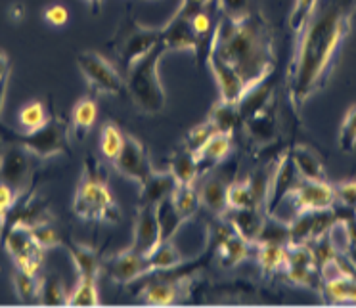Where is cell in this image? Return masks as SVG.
Masks as SVG:
<instances>
[{
  "label": "cell",
  "instance_id": "1",
  "mask_svg": "<svg viewBox=\"0 0 356 308\" xmlns=\"http://www.w3.org/2000/svg\"><path fill=\"white\" fill-rule=\"evenodd\" d=\"M353 25V10L327 0L318 4L307 27L295 39L287 90L293 108H302L332 79L343 42Z\"/></svg>",
  "mask_w": 356,
  "mask_h": 308
},
{
  "label": "cell",
  "instance_id": "2",
  "mask_svg": "<svg viewBox=\"0 0 356 308\" xmlns=\"http://www.w3.org/2000/svg\"><path fill=\"white\" fill-rule=\"evenodd\" d=\"M209 56L226 63L243 81L249 92L270 77L276 65L270 25L259 10L241 22L220 14Z\"/></svg>",
  "mask_w": 356,
  "mask_h": 308
},
{
  "label": "cell",
  "instance_id": "3",
  "mask_svg": "<svg viewBox=\"0 0 356 308\" xmlns=\"http://www.w3.org/2000/svg\"><path fill=\"white\" fill-rule=\"evenodd\" d=\"M71 207L81 220H88V222L92 220L119 222L121 220V209L108 188L106 167L96 157L85 159V170L79 180Z\"/></svg>",
  "mask_w": 356,
  "mask_h": 308
},
{
  "label": "cell",
  "instance_id": "4",
  "mask_svg": "<svg viewBox=\"0 0 356 308\" xmlns=\"http://www.w3.org/2000/svg\"><path fill=\"white\" fill-rule=\"evenodd\" d=\"M165 54L167 48L159 42L124 71V86L129 90V96L134 106L146 115H157L167 106V92L159 77V62Z\"/></svg>",
  "mask_w": 356,
  "mask_h": 308
},
{
  "label": "cell",
  "instance_id": "5",
  "mask_svg": "<svg viewBox=\"0 0 356 308\" xmlns=\"http://www.w3.org/2000/svg\"><path fill=\"white\" fill-rule=\"evenodd\" d=\"M71 136V123L63 117H50L40 129L31 132H17L0 123V138L8 144H17L39 159H50L67 152Z\"/></svg>",
  "mask_w": 356,
  "mask_h": 308
},
{
  "label": "cell",
  "instance_id": "6",
  "mask_svg": "<svg viewBox=\"0 0 356 308\" xmlns=\"http://www.w3.org/2000/svg\"><path fill=\"white\" fill-rule=\"evenodd\" d=\"M161 42V29L146 27L136 19H127L115 35V56L124 71Z\"/></svg>",
  "mask_w": 356,
  "mask_h": 308
},
{
  "label": "cell",
  "instance_id": "7",
  "mask_svg": "<svg viewBox=\"0 0 356 308\" xmlns=\"http://www.w3.org/2000/svg\"><path fill=\"white\" fill-rule=\"evenodd\" d=\"M77 67L90 90L104 96H115L123 90L124 77L115 65L96 50H83L77 56Z\"/></svg>",
  "mask_w": 356,
  "mask_h": 308
},
{
  "label": "cell",
  "instance_id": "8",
  "mask_svg": "<svg viewBox=\"0 0 356 308\" xmlns=\"http://www.w3.org/2000/svg\"><path fill=\"white\" fill-rule=\"evenodd\" d=\"M0 239L4 243L6 253L16 262V268L24 270L27 274H37L42 264L44 249L39 245V241L33 236L31 226L25 224H14L8 230L0 234Z\"/></svg>",
  "mask_w": 356,
  "mask_h": 308
},
{
  "label": "cell",
  "instance_id": "9",
  "mask_svg": "<svg viewBox=\"0 0 356 308\" xmlns=\"http://www.w3.org/2000/svg\"><path fill=\"white\" fill-rule=\"evenodd\" d=\"M282 203L289 205V209H291V220H293L295 216L299 215V213H305V211L333 209L337 200H335L333 186L327 184L325 180H307V178H301L295 184L293 190L287 193V197Z\"/></svg>",
  "mask_w": 356,
  "mask_h": 308
},
{
  "label": "cell",
  "instance_id": "10",
  "mask_svg": "<svg viewBox=\"0 0 356 308\" xmlns=\"http://www.w3.org/2000/svg\"><path fill=\"white\" fill-rule=\"evenodd\" d=\"M31 154L27 149L4 142V147L0 149V182L25 193L31 180Z\"/></svg>",
  "mask_w": 356,
  "mask_h": 308
},
{
  "label": "cell",
  "instance_id": "11",
  "mask_svg": "<svg viewBox=\"0 0 356 308\" xmlns=\"http://www.w3.org/2000/svg\"><path fill=\"white\" fill-rule=\"evenodd\" d=\"M102 272L113 284L119 285L131 284V282L138 279V277L152 274L149 262H147V254H140L132 247L124 249L121 253L113 254V257H109L108 261L102 264Z\"/></svg>",
  "mask_w": 356,
  "mask_h": 308
},
{
  "label": "cell",
  "instance_id": "12",
  "mask_svg": "<svg viewBox=\"0 0 356 308\" xmlns=\"http://www.w3.org/2000/svg\"><path fill=\"white\" fill-rule=\"evenodd\" d=\"M113 169L121 175V177L129 178L136 184H142L149 175H152V163L147 157L146 149L142 146V142L134 136L124 134V146L121 149V154L113 159Z\"/></svg>",
  "mask_w": 356,
  "mask_h": 308
},
{
  "label": "cell",
  "instance_id": "13",
  "mask_svg": "<svg viewBox=\"0 0 356 308\" xmlns=\"http://www.w3.org/2000/svg\"><path fill=\"white\" fill-rule=\"evenodd\" d=\"M161 243V232L154 205H138L132 226V249L140 254H149Z\"/></svg>",
  "mask_w": 356,
  "mask_h": 308
},
{
  "label": "cell",
  "instance_id": "14",
  "mask_svg": "<svg viewBox=\"0 0 356 308\" xmlns=\"http://www.w3.org/2000/svg\"><path fill=\"white\" fill-rule=\"evenodd\" d=\"M299 180H301V177L295 169L293 161H291V155H282L280 161L276 163V169H272L270 190H268V200H266V205H264V213L272 215L274 209L286 200L287 193L293 190Z\"/></svg>",
  "mask_w": 356,
  "mask_h": 308
},
{
  "label": "cell",
  "instance_id": "15",
  "mask_svg": "<svg viewBox=\"0 0 356 308\" xmlns=\"http://www.w3.org/2000/svg\"><path fill=\"white\" fill-rule=\"evenodd\" d=\"M194 279L188 276L165 282H152L140 291V300L146 305H175L178 300L186 299L192 289Z\"/></svg>",
  "mask_w": 356,
  "mask_h": 308
},
{
  "label": "cell",
  "instance_id": "16",
  "mask_svg": "<svg viewBox=\"0 0 356 308\" xmlns=\"http://www.w3.org/2000/svg\"><path fill=\"white\" fill-rule=\"evenodd\" d=\"M161 42L167 52H195L197 48V35L190 25V17L175 16L170 17L165 27H161Z\"/></svg>",
  "mask_w": 356,
  "mask_h": 308
},
{
  "label": "cell",
  "instance_id": "17",
  "mask_svg": "<svg viewBox=\"0 0 356 308\" xmlns=\"http://www.w3.org/2000/svg\"><path fill=\"white\" fill-rule=\"evenodd\" d=\"M178 186L177 178L172 177L170 170H152V175L140 184L138 205H157L165 197H170L175 188Z\"/></svg>",
  "mask_w": 356,
  "mask_h": 308
},
{
  "label": "cell",
  "instance_id": "18",
  "mask_svg": "<svg viewBox=\"0 0 356 308\" xmlns=\"http://www.w3.org/2000/svg\"><path fill=\"white\" fill-rule=\"evenodd\" d=\"M245 131L251 138L259 142V144H268L276 138L278 134V117H276V109L270 104H266L264 108L255 111L253 115L243 119Z\"/></svg>",
  "mask_w": 356,
  "mask_h": 308
},
{
  "label": "cell",
  "instance_id": "19",
  "mask_svg": "<svg viewBox=\"0 0 356 308\" xmlns=\"http://www.w3.org/2000/svg\"><path fill=\"white\" fill-rule=\"evenodd\" d=\"M228 222L232 224L236 234L245 238L249 243H255L263 230L266 213L263 209H228Z\"/></svg>",
  "mask_w": 356,
  "mask_h": 308
},
{
  "label": "cell",
  "instance_id": "20",
  "mask_svg": "<svg viewBox=\"0 0 356 308\" xmlns=\"http://www.w3.org/2000/svg\"><path fill=\"white\" fill-rule=\"evenodd\" d=\"M67 253H70L71 261H73L75 268H77L79 277L98 279V276L102 274V261L92 247L73 241V243H67Z\"/></svg>",
  "mask_w": 356,
  "mask_h": 308
},
{
  "label": "cell",
  "instance_id": "21",
  "mask_svg": "<svg viewBox=\"0 0 356 308\" xmlns=\"http://www.w3.org/2000/svg\"><path fill=\"white\" fill-rule=\"evenodd\" d=\"M226 186L225 180L218 177H209L197 190L200 193V203L203 207L211 211L213 215L226 216L228 213V201H226Z\"/></svg>",
  "mask_w": 356,
  "mask_h": 308
},
{
  "label": "cell",
  "instance_id": "22",
  "mask_svg": "<svg viewBox=\"0 0 356 308\" xmlns=\"http://www.w3.org/2000/svg\"><path fill=\"white\" fill-rule=\"evenodd\" d=\"M98 117V106L92 98H81V100L73 106L71 111V136L77 138V142H83L85 136L90 132V129L96 123Z\"/></svg>",
  "mask_w": 356,
  "mask_h": 308
},
{
  "label": "cell",
  "instance_id": "23",
  "mask_svg": "<svg viewBox=\"0 0 356 308\" xmlns=\"http://www.w3.org/2000/svg\"><path fill=\"white\" fill-rule=\"evenodd\" d=\"M255 247V257L259 266L264 274H278L286 268L287 259V245L282 243H272V241H257L253 243Z\"/></svg>",
  "mask_w": 356,
  "mask_h": 308
},
{
  "label": "cell",
  "instance_id": "24",
  "mask_svg": "<svg viewBox=\"0 0 356 308\" xmlns=\"http://www.w3.org/2000/svg\"><path fill=\"white\" fill-rule=\"evenodd\" d=\"M232 136L230 132H215L205 146L195 154V159L200 163V169H205L209 165H218L232 149Z\"/></svg>",
  "mask_w": 356,
  "mask_h": 308
},
{
  "label": "cell",
  "instance_id": "25",
  "mask_svg": "<svg viewBox=\"0 0 356 308\" xmlns=\"http://www.w3.org/2000/svg\"><path fill=\"white\" fill-rule=\"evenodd\" d=\"M169 170L172 172V177L177 178L178 184H194L200 177V172H202L195 155L184 146L170 155Z\"/></svg>",
  "mask_w": 356,
  "mask_h": 308
},
{
  "label": "cell",
  "instance_id": "26",
  "mask_svg": "<svg viewBox=\"0 0 356 308\" xmlns=\"http://www.w3.org/2000/svg\"><path fill=\"white\" fill-rule=\"evenodd\" d=\"M289 155H291V161H293L299 177L307 178V180H325L324 163L320 161L316 152H312L307 146H295Z\"/></svg>",
  "mask_w": 356,
  "mask_h": 308
},
{
  "label": "cell",
  "instance_id": "27",
  "mask_svg": "<svg viewBox=\"0 0 356 308\" xmlns=\"http://www.w3.org/2000/svg\"><path fill=\"white\" fill-rule=\"evenodd\" d=\"M251 247L253 243H249L248 239L241 238L240 234L234 232L230 238H226L218 249V261L222 268H234L240 262H243L251 254Z\"/></svg>",
  "mask_w": 356,
  "mask_h": 308
},
{
  "label": "cell",
  "instance_id": "28",
  "mask_svg": "<svg viewBox=\"0 0 356 308\" xmlns=\"http://www.w3.org/2000/svg\"><path fill=\"white\" fill-rule=\"evenodd\" d=\"M320 293L324 295L325 302H356V274L335 277L322 284Z\"/></svg>",
  "mask_w": 356,
  "mask_h": 308
},
{
  "label": "cell",
  "instance_id": "29",
  "mask_svg": "<svg viewBox=\"0 0 356 308\" xmlns=\"http://www.w3.org/2000/svg\"><path fill=\"white\" fill-rule=\"evenodd\" d=\"M184 261H186V259H184L182 253L175 247L172 239H169V241H161L152 253L147 254V262H149L152 274H155V272H163V270L177 268V266H180Z\"/></svg>",
  "mask_w": 356,
  "mask_h": 308
},
{
  "label": "cell",
  "instance_id": "30",
  "mask_svg": "<svg viewBox=\"0 0 356 308\" xmlns=\"http://www.w3.org/2000/svg\"><path fill=\"white\" fill-rule=\"evenodd\" d=\"M155 215H157V222H159V232H161V241H169L175 238L178 228L186 222L182 216L178 215L177 207L172 205L170 197H165L155 205Z\"/></svg>",
  "mask_w": 356,
  "mask_h": 308
},
{
  "label": "cell",
  "instance_id": "31",
  "mask_svg": "<svg viewBox=\"0 0 356 308\" xmlns=\"http://www.w3.org/2000/svg\"><path fill=\"white\" fill-rule=\"evenodd\" d=\"M12 284H14V291H16V297L19 299V302L39 305L42 277H39L37 274H27L24 270L16 268Z\"/></svg>",
  "mask_w": 356,
  "mask_h": 308
},
{
  "label": "cell",
  "instance_id": "32",
  "mask_svg": "<svg viewBox=\"0 0 356 308\" xmlns=\"http://www.w3.org/2000/svg\"><path fill=\"white\" fill-rule=\"evenodd\" d=\"M209 121L215 124V129L220 132H230L234 134L236 127L240 124V109H238V104H230V102L218 100L215 104V108L211 109Z\"/></svg>",
  "mask_w": 356,
  "mask_h": 308
},
{
  "label": "cell",
  "instance_id": "33",
  "mask_svg": "<svg viewBox=\"0 0 356 308\" xmlns=\"http://www.w3.org/2000/svg\"><path fill=\"white\" fill-rule=\"evenodd\" d=\"M170 200H172V205L177 207L178 215L184 220H190L202 207L200 193L194 188V184H178L170 195Z\"/></svg>",
  "mask_w": 356,
  "mask_h": 308
},
{
  "label": "cell",
  "instance_id": "34",
  "mask_svg": "<svg viewBox=\"0 0 356 308\" xmlns=\"http://www.w3.org/2000/svg\"><path fill=\"white\" fill-rule=\"evenodd\" d=\"M96 282L98 279L79 277V284L75 285V289L70 291L67 305H71V307H96V305H100V295H98Z\"/></svg>",
  "mask_w": 356,
  "mask_h": 308
},
{
  "label": "cell",
  "instance_id": "35",
  "mask_svg": "<svg viewBox=\"0 0 356 308\" xmlns=\"http://www.w3.org/2000/svg\"><path fill=\"white\" fill-rule=\"evenodd\" d=\"M226 201H228V209H255L249 177L226 186Z\"/></svg>",
  "mask_w": 356,
  "mask_h": 308
},
{
  "label": "cell",
  "instance_id": "36",
  "mask_svg": "<svg viewBox=\"0 0 356 308\" xmlns=\"http://www.w3.org/2000/svg\"><path fill=\"white\" fill-rule=\"evenodd\" d=\"M124 146V134L121 132V129L113 123H106L104 129H102L100 134V152L102 155L113 161L117 155L121 154V149Z\"/></svg>",
  "mask_w": 356,
  "mask_h": 308
},
{
  "label": "cell",
  "instance_id": "37",
  "mask_svg": "<svg viewBox=\"0 0 356 308\" xmlns=\"http://www.w3.org/2000/svg\"><path fill=\"white\" fill-rule=\"evenodd\" d=\"M67 297H70V291L65 289L60 277L54 274L42 277L39 305H67Z\"/></svg>",
  "mask_w": 356,
  "mask_h": 308
},
{
  "label": "cell",
  "instance_id": "38",
  "mask_svg": "<svg viewBox=\"0 0 356 308\" xmlns=\"http://www.w3.org/2000/svg\"><path fill=\"white\" fill-rule=\"evenodd\" d=\"M48 119L50 117H48L47 108H44L42 102H29L17 113V121H19V124H22V129L25 132L37 131V129H40L42 124L47 123Z\"/></svg>",
  "mask_w": 356,
  "mask_h": 308
},
{
  "label": "cell",
  "instance_id": "39",
  "mask_svg": "<svg viewBox=\"0 0 356 308\" xmlns=\"http://www.w3.org/2000/svg\"><path fill=\"white\" fill-rule=\"evenodd\" d=\"M318 6V0H295L291 14H289V31L293 33V37L297 39L302 33V29L307 27L309 19L314 14V10Z\"/></svg>",
  "mask_w": 356,
  "mask_h": 308
},
{
  "label": "cell",
  "instance_id": "40",
  "mask_svg": "<svg viewBox=\"0 0 356 308\" xmlns=\"http://www.w3.org/2000/svg\"><path fill=\"white\" fill-rule=\"evenodd\" d=\"M337 144H339L341 152H345V154H350L356 147V104L348 108L347 115L341 123Z\"/></svg>",
  "mask_w": 356,
  "mask_h": 308
},
{
  "label": "cell",
  "instance_id": "41",
  "mask_svg": "<svg viewBox=\"0 0 356 308\" xmlns=\"http://www.w3.org/2000/svg\"><path fill=\"white\" fill-rule=\"evenodd\" d=\"M220 14L234 22H241L255 12V0H218Z\"/></svg>",
  "mask_w": 356,
  "mask_h": 308
},
{
  "label": "cell",
  "instance_id": "42",
  "mask_svg": "<svg viewBox=\"0 0 356 308\" xmlns=\"http://www.w3.org/2000/svg\"><path fill=\"white\" fill-rule=\"evenodd\" d=\"M215 132H218L217 129H215V124L207 119L205 123H200L197 127H194L192 131L188 132L186 138H184V147L190 149V152L195 155L203 146H205V142H207Z\"/></svg>",
  "mask_w": 356,
  "mask_h": 308
},
{
  "label": "cell",
  "instance_id": "43",
  "mask_svg": "<svg viewBox=\"0 0 356 308\" xmlns=\"http://www.w3.org/2000/svg\"><path fill=\"white\" fill-rule=\"evenodd\" d=\"M33 236L39 241V245L42 249H52L56 245H62V239H60V234L56 230L54 226L50 222H40L37 226H33Z\"/></svg>",
  "mask_w": 356,
  "mask_h": 308
},
{
  "label": "cell",
  "instance_id": "44",
  "mask_svg": "<svg viewBox=\"0 0 356 308\" xmlns=\"http://www.w3.org/2000/svg\"><path fill=\"white\" fill-rule=\"evenodd\" d=\"M333 190H335V200L339 205L348 209L356 207V180L339 182L333 186Z\"/></svg>",
  "mask_w": 356,
  "mask_h": 308
},
{
  "label": "cell",
  "instance_id": "45",
  "mask_svg": "<svg viewBox=\"0 0 356 308\" xmlns=\"http://www.w3.org/2000/svg\"><path fill=\"white\" fill-rule=\"evenodd\" d=\"M19 195H22V193L17 192V190H14L12 186L0 182V215H8L10 209L14 207L17 203V200H19Z\"/></svg>",
  "mask_w": 356,
  "mask_h": 308
},
{
  "label": "cell",
  "instance_id": "46",
  "mask_svg": "<svg viewBox=\"0 0 356 308\" xmlns=\"http://www.w3.org/2000/svg\"><path fill=\"white\" fill-rule=\"evenodd\" d=\"M44 22L50 25H54V27H62V25L67 24V19H70V12L65 6L62 4H52V6H48L44 10Z\"/></svg>",
  "mask_w": 356,
  "mask_h": 308
},
{
  "label": "cell",
  "instance_id": "47",
  "mask_svg": "<svg viewBox=\"0 0 356 308\" xmlns=\"http://www.w3.org/2000/svg\"><path fill=\"white\" fill-rule=\"evenodd\" d=\"M209 2H213V0H182L175 14H178V16H184V17H192L195 16L197 12H202V10L207 8V6H209Z\"/></svg>",
  "mask_w": 356,
  "mask_h": 308
},
{
  "label": "cell",
  "instance_id": "48",
  "mask_svg": "<svg viewBox=\"0 0 356 308\" xmlns=\"http://www.w3.org/2000/svg\"><path fill=\"white\" fill-rule=\"evenodd\" d=\"M10 77H12V71H10L6 77L0 79V113H2V108H4V104H6V96H8Z\"/></svg>",
  "mask_w": 356,
  "mask_h": 308
},
{
  "label": "cell",
  "instance_id": "49",
  "mask_svg": "<svg viewBox=\"0 0 356 308\" xmlns=\"http://www.w3.org/2000/svg\"><path fill=\"white\" fill-rule=\"evenodd\" d=\"M10 71H12V63H10L8 54L4 50H0V79L6 77Z\"/></svg>",
  "mask_w": 356,
  "mask_h": 308
},
{
  "label": "cell",
  "instance_id": "50",
  "mask_svg": "<svg viewBox=\"0 0 356 308\" xmlns=\"http://www.w3.org/2000/svg\"><path fill=\"white\" fill-rule=\"evenodd\" d=\"M25 16V8L22 4H14L12 8H10V17L14 19V22H19V19H24Z\"/></svg>",
  "mask_w": 356,
  "mask_h": 308
},
{
  "label": "cell",
  "instance_id": "51",
  "mask_svg": "<svg viewBox=\"0 0 356 308\" xmlns=\"http://www.w3.org/2000/svg\"><path fill=\"white\" fill-rule=\"evenodd\" d=\"M86 2H88V6H90L94 12L100 8V4H102V0H86Z\"/></svg>",
  "mask_w": 356,
  "mask_h": 308
},
{
  "label": "cell",
  "instance_id": "52",
  "mask_svg": "<svg viewBox=\"0 0 356 308\" xmlns=\"http://www.w3.org/2000/svg\"><path fill=\"white\" fill-rule=\"evenodd\" d=\"M2 222H4V216L0 215V228H2Z\"/></svg>",
  "mask_w": 356,
  "mask_h": 308
},
{
  "label": "cell",
  "instance_id": "53",
  "mask_svg": "<svg viewBox=\"0 0 356 308\" xmlns=\"http://www.w3.org/2000/svg\"><path fill=\"white\" fill-rule=\"evenodd\" d=\"M353 211H355V215H356V207H355V209H353Z\"/></svg>",
  "mask_w": 356,
  "mask_h": 308
}]
</instances>
